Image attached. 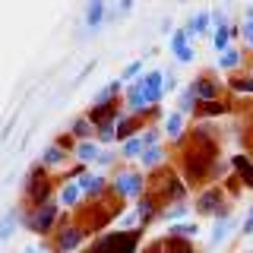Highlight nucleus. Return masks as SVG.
<instances>
[{
    "instance_id": "f257e3e1",
    "label": "nucleus",
    "mask_w": 253,
    "mask_h": 253,
    "mask_svg": "<svg viewBox=\"0 0 253 253\" xmlns=\"http://www.w3.org/2000/svg\"><path fill=\"white\" fill-rule=\"evenodd\" d=\"M139 234H142L139 228H133V231H114V234L101 237L92 253H136Z\"/></svg>"
},
{
    "instance_id": "f03ea898",
    "label": "nucleus",
    "mask_w": 253,
    "mask_h": 253,
    "mask_svg": "<svg viewBox=\"0 0 253 253\" xmlns=\"http://www.w3.org/2000/svg\"><path fill=\"white\" fill-rule=\"evenodd\" d=\"M196 209L203 212V215H231V206H228L225 200V193H221L218 187H212V190H206V193L200 196V203H196Z\"/></svg>"
},
{
    "instance_id": "7ed1b4c3",
    "label": "nucleus",
    "mask_w": 253,
    "mask_h": 253,
    "mask_svg": "<svg viewBox=\"0 0 253 253\" xmlns=\"http://www.w3.org/2000/svg\"><path fill=\"white\" fill-rule=\"evenodd\" d=\"M165 76H168V73H162V70H152V73H146V76L139 79L142 95H146L149 108H152L155 101H162V95H165Z\"/></svg>"
},
{
    "instance_id": "20e7f679",
    "label": "nucleus",
    "mask_w": 253,
    "mask_h": 253,
    "mask_svg": "<svg viewBox=\"0 0 253 253\" xmlns=\"http://www.w3.org/2000/svg\"><path fill=\"white\" fill-rule=\"evenodd\" d=\"M142 187H146L142 174H136V171H124V174H117V193H124V196H139V193H142Z\"/></svg>"
},
{
    "instance_id": "39448f33",
    "label": "nucleus",
    "mask_w": 253,
    "mask_h": 253,
    "mask_svg": "<svg viewBox=\"0 0 253 253\" xmlns=\"http://www.w3.org/2000/svg\"><path fill=\"white\" fill-rule=\"evenodd\" d=\"M171 51H174V57H177L180 63H190V60H193V47H190L187 29H177V32L171 35Z\"/></svg>"
},
{
    "instance_id": "423d86ee",
    "label": "nucleus",
    "mask_w": 253,
    "mask_h": 253,
    "mask_svg": "<svg viewBox=\"0 0 253 253\" xmlns=\"http://www.w3.org/2000/svg\"><path fill=\"white\" fill-rule=\"evenodd\" d=\"M231 168H234L237 177H241L244 187H253V158L250 155H244V152L231 155Z\"/></svg>"
},
{
    "instance_id": "0eeeda50",
    "label": "nucleus",
    "mask_w": 253,
    "mask_h": 253,
    "mask_svg": "<svg viewBox=\"0 0 253 253\" xmlns=\"http://www.w3.org/2000/svg\"><path fill=\"white\" fill-rule=\"evenodd\" d=\"M193 89H196V98H200V105H206V101H218V83H215V79L200 76V79L193 83Z\"/></svg>"
},
{
    "instance_id": "6e6552de",
    "label": "nucleus",
    "mask_w": 253,
    "mask_h": 253,
    "mask_svg": "<svg viewBox=\"0 0 253 253\" xmlns=\"http://www.w3.org/2000/svg\"><path fill=\"white\" fill-rule=\"evenodd\" d=\"M228 231H231V215H218V218H215V228H212L209 244H212V247H218V244L228 237Z\"/></svg>"
},
{
    "instance_id": "1a4fd4ad",
    "label": "nucleus",
    "mask_w": 253,
    "mask_h": 253,
    "mask_svg": "<svg viewBox=\"0 0 253 253\" xmlns=\"http://www.w3.org/2000/svg\"><path fill=\"white\" fill-rule=\"evenodd\" d=\"M158 253H193V247L184 241V237H168L165 244H155Z\"/></svg>"
},
{
    "instance_id": "9d476101",
    "label": "nucleus",
    "mask_w": 253,
    "mask_h": 253,
    "mask_svg": "<svg viewBox=\"0 0 253 253\" xmlns=\"http://www.w3.org/2000/svg\"><path fill=\"white\" fill-rule=\"evenodd\" d=\"M209 22H212V13H206V10H203V13H196L193 19L187 22V35H203V32L209 29Z\"/></svg>"
},
{
    "instance_id": "9b49d317",
    "label": "nucleus",
    "mask_w": 253,
    "mask_h": 253,
    "mask_svg": "<svg viewBox=\"0 0 253 253\" xmlns=\"http://www.w3.org/2000/svg\"><path fill=\"white\" fill-rule=\"evenodd\" d=\"M165 133H168L171 139H180V133H184V114H180V111L168 114V121H165Z\"/></svg>"
},
{
    "instance_id": "f8f14e48",
    "label": "nucleus",
    "mask_w": 253,
    "mask_h": 253,
    "mask_svg": "<svg viewBox=\"0 0 253 253\" xmlns=\"http://www.w3.org/2000/svg\"><path fill=\"white\" fill-rule=\"evenodd\" d=\"M218 63H221V70H237L244 63V54L237 47H228L225 54H218Z\"/></svg>"
},
{
    "instance_id": "ddd939ff",
    "label": "nucleus",
    "mask_w": 253,
    "mask_h": 253,
    "mask_svg": "<svg viewBox=\"0 0 253 253\" xmlns=\"http://www.w3.org/2000/svg\"><path fill=\"white\" fill-rule=\"evenodd\" d=\"M51 221H54V206H51V203H44V206H42V212L32 218V228H35V231H44Z\"/></svg>"
},
{
    "instance_id": "4468645a",
    "label": "nucleus",
    "mask_w": 253,
    "mask_h": 253,
    "mask_svg": "<svg viewBox=\"0 0 253 253\" xmlns=\"http://www.w3.org/2000/svg\"><path fill=\"white\" fill-rule=\"evenodd\" d=\"M241 38L244 44L253 51V6H247V13H244V22H241Z\"/></svg>"
},
{
    "instance_id": "2eb2a0df",
    "label": "nucleus",
    "mask_w": 253,
    "mask_h": 253,
    "mask_svg": "<svg viewBox=\"0 0 253 253\" xmlns=\"http://www.w3.org/2000/svg\"><path fill=\"white\" fill-rule=\"evenodd\" d=\"M79 187H83L85 193H101V187H105V180H101L98 174H83V177H79Z\"/></svg>"
},
{
    "instance_id": "dca6fc26",
    "label": "nucleus",
    "mask_w": 253,
    "mask_h": 253,
    "mask_svg": "<svg viewBox=\"0 0 253 253\" xmlns=\"http://www.w3.org/2000/svg\"><path fill=\"white\" fill-rule=\"evenodd\" d=\"M101 19H105V0H92L89 3V29H98Z\"/></svg>"
},
{
    "instance_id": "f3484780",
    "label": "nucleus",
    "mask_w": 253,
    "mask_h": 253,
    "mask_svg": "<svg viewBox=\"0 0 253 253\" xmlns=\"http://www.w3.org/2000/svg\"><path fill=\"white\" fill-rule=\"evenodd\" d=\"M139 158H142V165H146V168H155V165L162 162V146H146Z\"/></svg>"
},
{
    "instance_id": "a211bd4d",
    "label": "nucleus",
    "mask_w": 253,
    "mask_h": 253,
    "mask_svg": "<svg viewBox=\"0 0 253 253\" xmlns=\"http://www.w3.org/2000/svg\"><path fill=\"white\" fill-rule=\"evenodd\" d=\"M142 149H146V142H142V136H130L124 142V155L133 158V155H142Z\"/></svg>"
},
{
    "instance_id": "6ab92c4d",
    "label": "nucleus",
    "mask_w": 253,
    "mask_h": 253,
    "mask_svg": "<svg viewBox=\"0 0 253 253\" xmlns=\"http://www.w3.org/2000/svg\"><path fill=\"white\" fill-rule=\"evenodd\" d=\"M79 196H83V187H79V184H67V187H63V193H60V200L67 203V206H76Z\"/></svg>"
},
{
    "instance_id": "aec40b11",
    "label": "nucleus",
    "mask_w": 253,
    "mask_h": 253,
    "mask_svg": "<svg viewBox=\"0 0 253 253\" xmlns=\"http://www.w3.org/2000/svg\"><path fill=\"white\" fill-rule=\"evenodd\" d=\"M228 105L225 101H206V105H200V114L203 117H212V114H225Z\"/></svg>"
},
{
    "instance_id": "412c9836",
    "label": "nucleus",
    "mask_w": 253,
    "mask_h": 253,
    "mask_svg": "<svg viewBox=\"0 0 253 253\" xmlns=\"http://www.w3.org/2000/svg\"><path fill=\"white\" fill-rule=\"evenodd\" d=\"M130 133H136V121H133V117H121V121H117V136H124V142H126Z\"/></svg>"
},
{
    "instance_id": "4be33fe9",
    "label": "nucleus",
    "mask_w": 253,
    "mask_h": 253,
    "mask_svg": "<svg viewBox=\"0 0 253 253\" xmlns=\"http://www.w3.org/2000/svg\"><path fill=\"white\" fill-rule=\"evenodd\" d=\"M136 215H139V221H149L155 215V203L152 200H139V206H136Z\"/></svg>"
},
{
    "instance_id": "5701e85b",
    "label": "nucleus",
    "mask_w": 253,
    "mask_h": 253,
    "mask_svg": "<svg viewBox=\"0 0 253 253\" xmlns=\"http://www.w3.org/2000/svg\"><path fill=\"white\" fill-rule=\"evenodd\" d=\"M76 155L83 158V162H95V158H101V155H98V149H95L92 142H83V146L76 149Z\"/></svg>"
},
{
    "instance_id": "b1692460",
    "label": "nucleus",
    "mask_w": 253,
    "mask_h": 253,
    "mask_svg": "<svg viewBox=\"0 0 253 253\" xmlns=\"http://www.w3.org/2000/svg\"><path fill=\"white\" fill-rule=\"evenodd\" d=\"M76 244H79V231H76V228H67L63 237H60V247L70 250V247H76Z\"/></svg>"
},
{
    "instance_id": "393cba45",
    "label": "nucleus",
    "mask_w": 253,
    "mask_h": 253,
    "mask_svg": "<svg viewBox=\"0 0 253 253\" xmlns=\"http://www.w3.org/2000/svg\"><path fill=\"white\" fill-rule=\"evenodd\" d=\"M196 234V225H190V221H184V225H174L171 228V237H193Z\"/></svg>"
},
{
    "instance_id": "a878e982",
    "label": "nucleus",
    "mask_w": 253,
    "mask_h": 253,
    "mask_svg": "<svg viewBox=\"0 0 253 253\" xmlns=\"http://www.w3.org/2000/svg\"><path fill=\"white\" fill-rule=\"evenodd\" d=\"M231 89H237V92H253V79H231Z\"/></svg>"
},
{
    "instance_id": "bb28decb",
    "label": "nucleus",
    "mask_w": 253,
    "mask_h": 253,
    "mask_svg": "<svg viewBox=\"0 0 253 253\" xmlns=\"http://www.w3.org/2000/svg\"><path fill=\"white\" fill-rule=\"evenodd\" d=\"M73 133H76V136H89V133H92V124H89V121H76Z\"/></svg>"
},
{
    "instance_id": "cd10ccee",
    "label": "nucleus",
    "mask_w": 253,
    "mask_h": 253,
    "mask_svg": "<svg viewBox=\"0 0 253 253\" xmlns=\"http://www.w3.org/2000/svg\"><path fill=\"white\" fill-rule=\"evenodd\" d=\"M139 70H142V63H139V60H133V63H130V67H126V70H124V79H133V76H136V73H139Z\"/></svg>"
},
{
    "instance_id": "c85d7f7f",
    "label": "nucleus",
    "mask_w": 253,
    "mask_h": 253,
    "mask_svg": "<svg viewBox=\"0 0 253 253\" xmlns=\"http://www.w3.org/2000/svg\"><path fill=\"white\" fill-rule=\"evenodd\" d=\"M44 162H47V165L60 162V149H47V152H44Z\"/></svg>"
},
{
    "instance_id": "c756f323",
    "label": "nucleus",
    "mask_w": 253,
    "mask_h": 253,
    "mask_svg": "<svg viewBox=\"0 0 253 253\" xmlns=\"http://www.w3.org/2000/svg\"><path fill=\"white\" fill-rule=\"evenodd\" d=\"M244 234H253V206H250V212H247V221H244Z\"/></svg>"
},
{
    "instance_id": "7c9ffc66",
    "label": "nucleus",
    "mask_w": 253,
    "mask_h": 253,
    "mask_svg": "<svg viewBox=\"0 0 253 253\" xmlns=\"http://www.w3.org/2000/svg\"><path fill=\"white\" fill-rule=\"evenodd\" d=\"M250 79H253V70H250Z\"/></svg>"
}]
</instances>
